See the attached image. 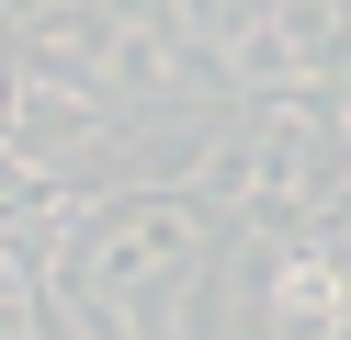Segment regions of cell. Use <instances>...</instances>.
<instances>
[{"instance_id":"7a4b0ae2","label":"cell","mask_w":351,"mask_h":340,"mask_svg":"<svg viewBox=\"0 0 351 340\" xmlns=\"http://www.w3.org/2000/svg\"><path fill=\"white\" fill-rule=\"evenodd\" d=\"M170 261H182V216H136V227H114V238L91 249V284L102 295H136V284H159Z\"/></svg>"},{"instance_id":"6da1fadb","label":"cell","mask_w":351,"mask_h":340,"mask_svg":"<svg viewBox=\"0 0 351 340\" xmlns=\"http://www.w3.org/2000/svg\"><path fill=\"white\" fill-rule=\"evenodd\" d=\"M340 45V23H328V0H272V12L238 34V68H250L261 91H306V68Z\"/></svg>"},{"instance_id":"3957f363","label":"cell","mask_w":351,"mask_h":340,"mask_svg":"<svg viewBox=\"0 0 351 340\" xmlns=\"http://www.w3.org/2000/svg\"><path fill=\"white\" fill-rule=\"evenodd\" d=\"M272 317H283V329H328V317H351V272L317 261V249L283 261V272H272Z\"/></svg>"}]
</instances>
